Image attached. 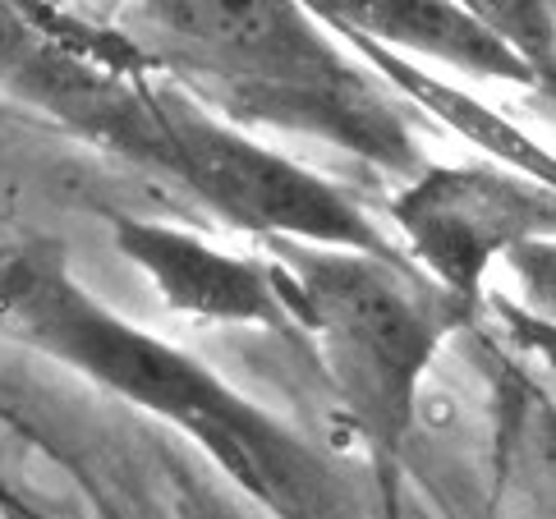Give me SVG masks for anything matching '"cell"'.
<instances>
[{"mask_svg":"<svg viewBox=\"0 0 556 519\" xmlns=\"http://www.w3.org/2000/svg\"><path fill=\"white\" fill-rule=\"evenodd\" d=\"M143 65L115 33H78L42 0H0V92L102 129Z\"/></svg>","mask_w":556,"mask_h":519,"instance_id":"obj_6","label":"cell"},{"mask_svg":"<svg viewBox=\"0 0 556 519\" xmlns=\"http://www.w3.org/2000/svg\"><path fill=\"white\" fill-rule=\"evenodd\" d=\"M387 221L405 263L473 317L488 299L492 267L552 239L556 198L547 179L492 156L424 162L387 198Z\"/></svg>","mask_w":556,"mask_h":519,"instance_id":"obj_5","label":"cell"},{"mask_svg":"<svg viewBox=\"0 0 556 519\" xmlns=\"http://www.w3.org/2000/svg\"><path fill=\"white\" fill-rule=\"evenodd\" d=\"M115 37L152 78L249 134L313 138L395 179L428 162L414 106L304 0H121Z\"/></svg>","mask_w":556,"mask_h":519,"instance_id":"obj_1","label":"cell"},{"mask_svg":"<svg viewBox=\"0 0 556 519\" xmlns=\"http://www.w3.org/2000/svg\"><path fill=\"white\" fill-rule=\"evenodd\" d=\"M350 51H382L409 65H442L488 84L539 88L520 60L473 24L455 0H304Z\"/></svg>","mask_w":556,"mask_h":519,"instance_id":"obj_8","label":"cell"},{"mask_svg":"<svg viewBox=\"0 0 556 519\" xmlns=\"http://www.w3.org/2000/svg\"><path fill=\"white\" fill-rule=\"evenodd\" d=\"M115 253L148 276L156 299L203 327H257L290 331L271 267L257 257L230 253L185 226L143 221V216H111Z\"/></svg>","mask_w":556,"mask_h":519,"instance_id":"obj_7","label":"cell"},{"mask_svg":"<svg viewBox=\"0 0 556 519\" xmlns=\"http://www.w3.org/2000/svg\"><path fill=\"white\" fill-rule=\"evenodd\" d=\"M0 336L88 377L111 401L162 418L267 515L350 519L323 455L198 354L106 308L55 253H28L0 276Z\"/></svg>","mask_w":556,"mask_h":519,"instance_id":"obj_2","label":"cell"},{"mask_svg":"<svg viewBox=\"0 0 556 519\" xmlns=\"http://www.w3.org/2000/svg\"><path fill=\"white\" fill-rule=\"evenodd\" d=\"M271 281L290 331H300L341 414L395 469L419 418V395L469 313L424 281L405 257L267 239Z\"/></svg>","mask_w":556,"mask_h":519,"instance_id":"obj_3","label":"cell"},{"mask_svg":"<svg viewBox=\"0 0 556 519\" xmlns=\"http://www.w3.org/2000/svg\"><path fill=\"white\" fill-rule=\"evenodd\" d=\"M492 42H502L520 65L539 78V88L552 84L556 60V10L552 0H455Z\"/></svg>","mask_w":556,"mask_h":519,"instance_id":"obj_9","label":"cell"},{"mask_svg":"<svg viewBox=\"0 0 556 519\" xmlns=\"http://www.w3.org/2000/svg\"><path fill=\"white\" fill-rule=\"evenodd\" d=\"M97 138L170 175L216 221L244 235L405 257L345 189L267 148L257 134L212 115L148 69L129 84Z\"/></svg>","mask_w":556,"mask_h":519,"instance_id":"obj_4","label":"cell"}]
</instances>
